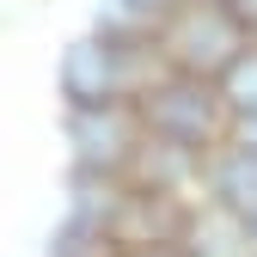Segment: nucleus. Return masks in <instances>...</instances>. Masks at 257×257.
Instances as JSON below:
<instances>
[{
  "mask_svg": "<svg viewBox=\"0 0 257 257\" xmlns=\"http://www.w3.org/2000/svg\"><path fill=\"white\" fill-rule=\"evenodd\" d=\"M202 190H208V208L251 220L257 214V153L239 147V141H220L202 159Z\"/></svg>",
  "mask_w": 257,
  "mask_h": 257,
  "instance_id": "5",
  "label": "nucleus"
},
{
  "mask_svg": "<svg viewBox=\"0 0 257 257\" xmlns=\"http://www.w3.org/2000/svg\"><path fill=\"white\" fill-rule=\"evenodd\" d=\"M220 7H227V13L239 19V31H245L251 43H257V0H220Z\"/></svg>",
  "mask_w": 257,
  "mask_h": 257,
  "instance_id": "8",
  "label": "nucleus"
},
{
  "mask_svg": "<svg viewBox=\"0 0 257 257\" xmlns=\"http://www.w3.org/2000/svg\"><path fill=\"white\" fill-rule=\"evenodd\" d=\"M141 128H147L153 141H166V147H184V153L208 159L220 141H227L233 110H227V98H220V86H214V80L166 74L159 86L141 92Z\"/></svg>",
  "mask_w": 257,
  "mask_h": 257,
  "instance_id": "1",
  "label": "nucleus"
},
{
  "mask_svg": "<svg viewBox=\"0 0 257 257\" xmlns=\"http://www.w3.org/2000/svg\"><path fill=\"white\" fill-rule=\"evenodd\" d=\"M68 135L80 147V172H122V166H135L141 159V110H74L68 116Z\"/></svg>",
  "mask_w": 257,
  "mask_h": 257,
  "instance_id": "4",
  "label": "nucleus"
},
{
  "mask_svg": "<svg viewBox=\"0 0 257 257\" xmlns=\"http://www.w3.org/2000/svg\"><path fill=\"white\" fill-rule=\"evenodd\" d=\"M227 141H239V147H251V153H257V110H251V116H233Z\"/></svg>",
  "mask_w": 257,
  "mask_h": 257,
  "instance_id": "9",
  "label": "nucleus"
},
{
  "mask_svg": "<svg viewBox=\"0 0 257 257\" xmlns=\"http://www.w3.org/2000/svg\"><path fill=\"white\" fill-rule=\"evenodd\" d=\"M214 86H220V98H227L233 116H251V110H257V43H251V49H245Z\"/></svg>",
  "mask_w": 257,
  "mask_h": 257,
  "instance_id": "6",
  "label": "nucleus"
},
{
  "mask_svg": "<svg viewBox=\"0 0 257 257\" xmlns=\"http://www.w3.org/2000/svg\"><path fill=\"white\" fill-rule=\"evenodd\" d=\"M184 0H116V13H128L135 25H166Z\"/></svg>",
  "mask_w": 257,
  "mask_h": 257,
  "instance_id": "7",
  "label": "nucleus"
},
{
  "mask_svg": "<svg viewBox=\"0 0 257 257\" xmlns=\"http://www.w3.org/2000/svg\"><path fill=\"white\" fill-rule=\"evenodd\" d=\"M245 49H251V37L239 31V19L220 7V0H184V7L159 25V55L172 61V74L220 80Z\"/></svg>",
  "mask_w": 257,
  "mask_h": 257,
  "instance_id": "2",
  "label": "nucleus"
},
{
  "mask_svg": "<svg viewBox=\"0 0 257 257\" xmlns=\"http://www.w3.org/2000/svg\"><path fill=\"white\" fill-rule=\"evenodd\" d=\"M55 86L68 110H110L122 104V86H128V49L116 31L104 37H80L61 49V68H55Z\"/></svg>",
  "mask_w": 257,
  "mask_h": 257,
  "instance_id": "3",
  "label": "nucleus"
},
{
  "mask_svg": "<svg viewBox=\"0 0 257 257\" xmlns=\"http://www.w3.org/2000/svg\"><path fill=\"white\" fill-rule=\"evenodd\" d=\"M122 257H190V245H135V251H122Z\"/></svg>",
  "mask_w": 257,
  "mask_h": 257,
  "instance_id": "10",
  "label": "nucleus"
},
{
  "mask_svg": "<svg viewBox=\"0 0 257 257\" xmlns=\"http://www.w3.org/2000/svg\"><path fill=\"white\" fill-rule=\"evenodd\" d=\"M245 233H251V251H257V214H251V220H245Z\"/></svg>",
  "mask_w": 257,
  "mask_h": 257,
  "instance_id": "11",
  "label": "nucleus"
}]
</instances>
